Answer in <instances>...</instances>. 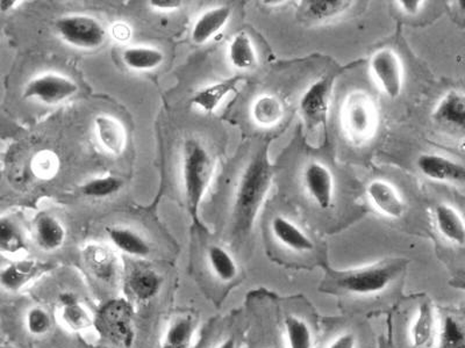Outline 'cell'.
Segmentation results:
<instances>
[{"label":"cell","mask_w":465,"mask_h":348,"mask_svg":"<svg viewBox=\"0 0 465 348\" xmlns=\"http://www.w3.org/2000/svg\"><path fill=\"white\" fill-rule=\"evenodd\" d=\"M274 166L269 157V145L257 150L241 174L233 203V227L236 234L248 235L253 230L261 209L270 193Z\"/></svg>","instance_id":"6da1fadb"},{"label":"cell","mask_w":465,"mask_h":348,"mask_svg":"<svg viewBox=\"0 0 465 348\" xmlns=\"http://www.w3.org/2000/svg\"><path fill=\"white\" fill-rule=\"evenodd\" d=\"M403 259H386L356 269H328L329 282L337 290L352 295L369 296L384 292L405 269Z\"/></svg>","instance_id":"7a4b0ae2"},{"label":"cell","mask_w":465,"mask_h":348,"mask_svg":"<svg viewBox=\"0 0 465 348\" xmlns=\"http://www.w3.org/2000/svg\"><path fill=\"white\" fill-rule=\"evenodd\" d=\"M215 162L210 151L195 139L183 145L182 177L187 211L195 223H199V207L212 181Z\"/></svg>","instance_id":"3957f363"},{"label":"cell","mask_w":465,"mask_h":348,"mask_svg":"<svg viewBox=\"0 0 465 348\" xmlns=\"http://www.w3.org/2000/svg\"><path fill=\"white\" fill-rule=\"evenodd\" d=\"M341 123L353 145H364L378 133L379 115L374 99L364 91H353L342 104Z\"/></svg>","instance_id":"277c9868"},{"label":"cell","mask_w":465,"mask_h":348,"mask_svg":"<svg viewBox=\"0 0 465 348\" xmlns=\"http://www.w3.org/2000/svg\"><path fill=\"white\" fill-rule=\"evenodd\" d=\"M95 327L104 338L115 345L129 348L136 339L132 305L124 299L106 302L98 311Z\"/></svg>","instance_id":"5b68a950"},{"label":"cell","mask_w":465,"mask_h":348,"mask_svg":"<svg viewBox=\"0 0 465 348\" xmlns=\"http://www.w3.org/2000/svg\"><path fill=\"white\" fill-rule=\"evenodd\" d=\"M55 27L61 38L76 48H98L106 37V30L102 23L88 15H65L56 21Z\"/></svg>","instance_id":"8992f818"},{"label":"cell","mask_w":465,"mask_h":348,"mask_svg":"<svg viewBox=\"0 0 465 348\" xmlns=\"http://www.w3.org/2000/svg\"><path fill=\"white\" fill-rule=\"evenodd\" d=\"M369 69L384 95L391 100L401 95L403 83V68L394 50H378L369 61Z\"/></svg>","instance_id":"52a82bcc"},{"label":"cell","mask_w":465,"mask_h":348,"mask_svg":"<svg viewBox=\"0 0 465 348\" xmlns=\"http://www.w3.org/2000/svg\"><path fill=\"white\" fill-rule=\"evenodd\" d=\"M334 77L326 75L314 81L302 95L299 110L310 128L324 127L328 121Z\"/></svg>","instance_id":"ba28073f"},{"label":"cell","mask_w":465,"mask_h":348,"mask_svg":"<svg viewBox=\"0 0 465 348\" xmlns=\"http://www.w3.org/2000/svg\"><path fill=\"white\" fill-rule=\"evenodd\" d=\"M79 91V85L68 77L57 73H46L38 76L26 85L22 96L24 99H37L46 104L64 102Z\"/></svg>","instance_id":"9c48e42d"},{"label":"cell","mask_w":465,"mask_h":348,"mask_svg":"<svg viewBox=\"0 0 465 348\" xmlns=\"http://www.w3.org/2000/svg\"><path fill=\"white\" fill-rule=\"evenodd\" d=\"M51 262L34 261V259H22L11 262L0 269V287L7 293H19L36 281L42 274L52 269Z\"/></svg>","instance_id":"30bf717a"},{"label":"cell","mask_w":465,"mask_h":348,"mask_svg":"<svg viewBox=\"0 0 465 348\" xmlns=\"http://www.w3.org/2000/svg\"><path fill=\"white\" fill-rule=\"evenodd\" d=\"M303 186L310 195L321 209H329L333 204L336 183L332 171L320 162H311L303 174Z\"/></svg>","instance_id":"8fae6325"},{"label":"cell","mask_w":465,"mask_h":348,"mask_svg":"<svg viewBox=\"0 0 465 348\" xmlns=\"http://www.w3.org/2000/svg\"><path fill=\"white\" fill-rule=\"evenodd\" d=\"M417 166L428 179L453 185H463L465 168L462 162L439 153H424L417 160Z\"/></svg>","instance_id":"7c38bea8"},{"label":"cell","mask_w":465,"mask_h":348,"mask_svg":"<svg viewBox=\"0 0 465 348\" xmlns=\"http://www.w3.org/2000/svg\"><path fill=\"white\" fill-rule=\"evenodd\" d=\"M367 195L372 207L390 219H401L406 211L401 193L389 181L375 179L367 186Z\"/></svg>","instance_id":"4fadbf2b"},{"label":"cell","mask_w":465,"mask_h":348,"mask_svg":"<svg viewBox=\"0 0 465 348\" xmlns=\"http://www.w3.org/2000/svg\"><path fill=\"white\" fill-rule=\"evenodd\" d=\"M272 236L277 243L297 253H312L314 243L301 228L286 216H276L270 224Z\"/></svg>","instance_id":"5bb4252c"},{"label":"cell","mask_w":465,"mask_h":348,"mask_svg":"<svg viewBox=\"0 0 465 348\" xmlns=\"http://www.w3.org/2000/svg\"><path fill=\"white\" fill-rule=\"evenodd\" d=\"M232 10L229 6H215L203 12L192 29L191 38L195 45H205L217 37L229 21Z\"/></svg>","instance_id":"9a60e30c"},{"label":"cell","mask_w":465,"mask_h":348,"mask_svg":"<svg viewBox=\"0 0 465 348\" xmlns=\"http://www.w3.org/2000/svg\"><path fill=\"white\" fill-rule=\"evenodd\" d=\"M433 119L440 125L464 129L465 96L462 92L452 90L442 96L432 113Z\"/></svg>","instance_id":"2e32d148"},{"label":"cell","mask_w":465,"mask_h":348,"mask_svg":"<svg viewBox=\"0 0 465 348\" xmlns=\"http://www.w3.org/2000/svg\"><path fill=\"white\" fill-rule=\"evenodd\" d=\"M244 80V77L236 76L232 79L217 81L209 87L202 88L194 96H192L191 104L197 106L199 110L205 113H213L221 103L230 95L236 92L237 85Z\"/></svg>","instance_id":"e0dca14e"},{"label":"cell","mask_w":465,"mask_h":348,"mask_svg":"<svg viewBox=\"0 0 465 348\" xmlns=\"http://www.w3.org/2000/svg\"><path fill=\"white\" fill-rule=\"evenodd\" d=\"M437 336L436 312L429 302H424L418 308L412 325L410 339L414 348H429Z\"/></svg>","instance_id":"ac0fdd59"},{"label":"cell","mask_w":465,"mask_h":348,"mask_svg":"<svg viewBox=\"0 0 465 348\" xmlns=\"http://www.w3.org/2000/svg\"><path fill=\"white\" fill-rule=\"evenodd\" d=\"M162 278L155 269L149 267H134L127 278V287L134 299L149 302L160 293Z\"/></svg>","instance_id":"d6986e66"},{"label":"cell","mask_w":465,"mask_h":348,"mask_svg":"<svg viewBox=\"0 0 465 348\" xmlns=\"http://www.w3.org/2000/svg\"><path fill=\"white\" fill-rule=\"evenodd\" d=\"M434 220L442 237L462 247L465 243V224L462 215L447 203H439L434 211Z\"/></svg>","instance_id":"ffe728a7"},{"label":"cell","mask_w":465,"mask_h":348,"mask_svg":"<svg viewBox=\"0 0 465 348\" xmlns=\"http://www.w3.org/2000/svg\"><path fill=\"white\" fill-rule=\"evenodd\" d=\"M95 133L104 148L119 156L126 148V135L121 123L110 115H98L95 119Z\"/></svg>","instance_id":"44dd1931"},{"label":"cell","mask_w":465,"mask_h":348,"mask_svg":"<svg viewBox=\"0 0 465 348\" xmlns=\"http://www.w3.org/2000/svg\"><path fill=\"white\" fill-rule=\"evenodd\" d=\"M88 269L103 282L113 280L118 270V258L110 249L102 245H88L84 251Z\"/></svg>","instance_id":"7402d4cb"},{"label":"cell","mask_w":465,"mask_h":348,"mask_svg":"<svg viewBox=\"0 0 465 348\" xmlns=\"http://www.w3.org/2000/svg\"><path fill=\"white\" fill-rule=\"evenodd\" d=\"M61 319L71 331H84L95 324L86 307L77 299L75 294L63 293L60 295Z\"/></svg>","instance_id":"603a6c76"},{"label":"cell","mask_w":465,"mask_h":348,"mask_svg":"<svg viewBox=\"0 0 465 348\" xmlns=\"http://www.w3.org/2000/svg\"><path fill=\"white\" fill-rule=\"evenodd\" d=\"M67 232L63 224L55 216L42 214L36 223V239L37 245L44 251H56L62 247Z\"/></svg>","instance_id":"cb8c5ba5"},{"label":"cell","mask_w":465,"mask_h":348,"mask_svg":"<svg viewBox=\"0 0 465 348\" xmlns=\"http://www.w3.org/2000/svg\"><path fill=\"white\" fill-rule=\"evenodd\" d=\"M107 235H109L111 243L122 253L136 258H145L151 254V246L147 241L129 228H110L107 229Z\"/></svg>","instance_id":"d4e9b609"},{"label":"cell","mask_w":465,"mask_h":348,"mask_svg":"<svg viewBox=\"0 0 465 348\" xmlns=\"http://www.w3.org/2000/svg\"><path fill=\"white\" fill-rule=\"evenodd\" d=\"M252 119L257 126L271 128L278 125L284 116V104L278 96L262 95L252 104Z\"/></svg>","instance_id":"484cf974"},{"label":"cell","mask_w":465,"mask_h":348,"mask_svg":"<svg viewBox=\"0 0 465 348\" xmlns=\"http://www.w3.org/2000/svg\"><path fill=\"white\" fill-rule=\"evenodd\" d=\"M230 64L239 70H251L257 63V54L251 37L245 32L234 35L228 46Z\"/></svg>","instance_id":"4316f807"},{"label":"cell","mask_w":465,"mask_h":348,"mask_svg":"<svg viewBox=\"0 0 465 348\" xmlns=\"http://www.w3.org/2000/svg\"><path fill=\"white\" fill-rule=\"evenodd\" d=\"M195 330V323L192 316L177 317L169 325L161 348H190Z\"/></svg>","instance_id":"83f0119b"},{"label":"cell","mask_w":465,"mask_h":348,"mask_svg":"<svg viewBox=\"0 0 465 348\" xmlns=\"http://www.w3.org/2000/svg\"><path fill=\"white\" fill-rule=\"evenodd\" d=\"M122 61L127 67L137 71H149L163 63L164 55L159 49L148 46H132L122 53Z\"/></svg>","instance_id":"f1b7e54d"},{"label":"cell","mask_w":465,"mask_h":348,"mask_svg":"<svg viewBox=\"0 0 465 348\" xmlns=\"http://www.w3.org/2000/svg\"><path fill=\"white\" fill-rule=\"evenodd\" d=\"M27 250L24 232L17 220L0 216V253L18 254Z\"/></svg>","instance_id":"f546056e"},{"label":"cell","mask_w":465,"mask_h":348,"mask_svg":"<svg viewBox=\"0 0 465 348\" xmlns=\"http://www.w3.org/2000/svg\"><path fill=\"white\" fill-rule=\"evenodd\" d=\"M207 259L215 277L222 282H232L239 276L236 259L224 247L212 245L207 251Z\"/></svg>","instance_id":"4dcf8cb0"},{"label":"cell","mask_w":465,"mask_h":348,"mask_svg":"<svg viewBox=\"0 0 465 348\" xmlns=\"http://www.w3.org/2000/svg\"><path fill=\"white\" fill-rule=\"evenodd\" d=\"M287 346L289 348H313V334L310 325L301 317L289 315L284 320Z\"/></svg>","instance_id":"1f68e13d"},{"label":"cell","mask_w":465,"mask_h":348,"mask_svg":"<svg viewBox=\"0 0 465 348\" xmlns=\"http://www.w3.org/2000/svg\"><path fill=\"white\" fill-rule=\"evenodd\" d=\"M353 2L347 0H313L307 3L306 13L313 21H321L336 17L351 9Z\"/></svg>","instance_id":"d6a6232c"},{"label":"cell","mask_w":465,"mask_h":348,"mask_svg":"<svg viewBox=\"0 0 465 348\" xmlns=\"http://www.w3.org/2000/svg\"><path fill=\"white\" fill-rule=\"evenodd\" d=\"M441 348H464L465 332L463 324L453 316H447L437 330Z\"/></svg>","instance_id":"836d02e7"},{"label":"cell","mask_w":465,"mask_h":348,"mask_svg":"<svg viewBox=\"0 0 465 348\" xmlns=\"http://www.w3.org/2000/svg\"><path fill=\"white\" fill-rule=\"evenodd\" d=\"M121 187L122 180L120 178L106 176L87 181L80 187V191L87 197L103 199V197L115 195V193L120 191Z\"/></svg>","instance_id":"e575fe53"},{"label":"cell","mask_w":465,"mask_h":348,"mask_svg":"<svg viewBox=\"0 0 465 348\" xmlns=\"http://www.w3.org/2000/svg\"><path fill=\"white\" fill-rule=\"evenodd\" d=\"M27 331L34 336L47 335L52 330L53 320L49 312L41 307L30 308L26 313Z\"/></svg>","instance_id":"d590c367"},{"label":"cell","mask_w":465,"mask_h":348,"mask_svg":"<svg viewBox=\"0 0 465 348\" xmlns=\"http://www.w3.org/2000/svg\"><path fill=\"white\" fill-rule=\"evenodd\" d=\"M357 340L356 336L347 332V334H342L337 336L332 343L329 344L328 348H356Z\"/></svg>","instance_id":"8d00e7d4"},{"label":"cell","mask_w":465,"mask_h":348,"mask_svg":"<svg viewBox=\"0 0 465 348\" xmlns=\"http://www.w3.org/2000/svg\"><path fill=\"white\" fill-rule=\"evenodd\" d=\"M149 5L154 7V9L167 11L179 9V7H182L183 3L179 2V0H151Z\"/></svg>","instance_id":"74e56055"},{"label":"cell","mask_w":465,"mask_h":348,"mask_svg":"<svg viewBox=\"0 0 465 348\" xmlns=\"http://www.w3.org/2000/svg\"><path fill=\"white\" fill-rule=\"evenodd\" d=\"M398 4L406 14L414 15L418 14V12L420 11L424 2H420V0H402V2H398Z\"/></svg>","instance_id":"f35d334b"},{"label":"cell","mask_w":465,"mask_h":348,"mask_svg":"<svg viewBox=\"0 0 465 348\" xmlns=\"http://www.w3.org/2000/svg\"><path fill=\"white\" fill-rule=\"evenodd\" d=\"M17 4L18 2H15V0H0V11L9 12L12 10Z\"/></svg>","instance_id":"ab89813d"},{"label":"cell","mask_w":465,"mask_h":348,"mask_svg":"<svg viewBox=\"0 0 465 348\" xmlns=\"http://www.w3.org/2000/svg\"><path fill=\"white\" fill-rule=\"evenodd\" d=\"M215 348H237V340L230 336Z\"/></svg>","instance_id":"60d3db41"}]
</instances>
